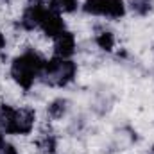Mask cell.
<instances>
[{
  "instance_id": "cell-1",
  "label": "cell",
  "mask_w": 154,
  "mask_h": 154,
  "mask_svg": "<svg viewBox=\"0 0 154 154\" xmlns=\"http://www.w3.org/2000/svg\"><path fill=\"white\" fill-rule=\"evenodd\" d=\"M43 66H45L43 57L32 50H27L22 56L14 57L11 65V75L16 81V84H20L23 90H29L34 84V81L41 75Z\"/></svg>"
},
{
  "instance_id": "cell-2",
  "label": "cell",
  "mask_w": 154,
  "mask_h": 154,
  "mask_svg": "<svg viewBox=\"0 0 154 154\" xmlns=\"http://www.w3.org/2000/svg\"><path fill=\"white\" fill-rule=\"evenodd\" d=\"M34 111L31 108L14 109L7 104L0 108V125L7 134H27L34 125Z\"/></svg>"
},
{
  "instance_id": "cell-3",
  "label": "cell",
  "mask_w": 154,
  "mask_h": 154,
  "mask_svg": "<svg viewBox=\"0 0 154 154\" xmlns=\"http://www.w3.org/2000/svg\"><path fill=\"white\" fill-rule=\"evenodd\" d=\"M75 72L77 66L74 61L63 59V57H54L50 61H45L41 75L45 79V82H48L50 86H66L74 81Z\"/></svg>"
},
{
  "instance_id": "cell-4",
  "label": "cell",
  "mask_w": 154,
  "mask_h": 154,
  "mask_svg": "<svg viewBox=\"0 0 154 154\" xmlns=\"http://www.w3.org/2000/svg\"><path fill=\"white\" fill-rule=\"evenodd\" d=\"M47 9H48V4L45 0H29L25 5V11L22 14V20H20L22 27L27 31H32V29L39 27Z\"/></svg>"
},
{
  "instance_id": "cell-5",
  "label": "cell",
  "mask_w": 154,
  "mask_h": 154,
  "mask_svg": "<svg viewBox=\"0 0 154 154\" xmlns=\"http://www.w3.org/2000/svg\"><path fill=\"white\" fill-rule=\"evenodd\" d=\"M39 29H41L47 36H50V38H57L59 34H63V32H65V22H63V18H61V13L54 11V9L48 5L47 13H45V16H43V20H41V23H39Z\"/></svg>"
},
{
  "instance_id": "cell-6",
  "label": "cell",
  "mask_w": 154,
  "mask_h": 154,
  "mask_svg": "<svg viewBox=\"0 0 154 154\" xmlns=\"http://www.w3.org/2000/svg\"><path fill=\"white\" fill-rule=\"evenodd\" d=\"M54 52H56V57L68 59V57L75 52V38H74V34L68 32V31H65L63 34H59V36L56 38Z\"/></svg>"
},
{
  "instance_id": "cell-7",
  "label": "cell",
  "mask_w": 154,
  "mask_h": 154,
  "mask_svg": "<svg viewBox=\"0 0 154 154\" xmlns=\"http://www.w3.org/2000/svg\"><path fill=\"white\" fill-rule=\"evenodd\" d=\"M125 14V5H124V0H108L106 4V11H104V16L108 18H113L118 20Z\"/></svg>"
},
{
  "instance_id": "cell-8",
  "label": "cell",
  "mask_w": 154,
  "mask_h": 154,
  "mask_svg": "<svg viewBox=\"0 0 154 154\" xmlns=\"http://www.w3.org/2000/svg\"><path fill=\"white\" fill-rule=\"evenodd\" d=\"M48 5L57 13H74L79 5L77 0H50Z\"/></svg>"
},
{
  "instance_id": "cell-9",
  "label": "cell",
  "mask_w": 154,
  "mask_h": 154,
  "mask_svg": "<svg viewBox=\"0 0 154 154\" xmlns=\"http://www.w3.org/2000/svg\"><path fill=\"white\" fill-rule=\"evenodd\" d=\"M106 4H108V0H84L82 9L86 13H90V14H100V16H104Z\"/></svg>"
},
{
  "instance_id": "cell-10",
  "label": "cell",
  "mask_w": 154,
  "mask_h": 154,
  "mask_svg": "<svg viewBox=\"0 0 154 154\" xmlns=\"http://www.w3.org/2000/svg\"><path fill=\"white\" fill-rule=\"evenodd\" d=\"M65 113H66V100L63 99H57L48 106V115L52 118H61Z\"/></svg>"
},
{
  "instance_id": "cell-11",
  "label": "cell",
  "mask_w": 154,
  "mask_h": 154,
  "mask_svg": "<svg viewBox=\"0 0 154 154\" xmlns=\"http://www.w3.org/2000/svg\"><path fill=\"white\" fill-rule=\"evenodd\" d=\"M95 41H97V45H99L102 50H111V48L115 47V36H113L111 32H108V31L100 32Z\"/></svg>"
},
{
  "instance_id": "cell-12",
  "label": "cell",
  "mask_w": 154,
  "mask_h": 154,
  "mask_svg": "<svg viewBox=\"0 0 154 154\" xmlns=\"http://www.w3.org/2000/svg\"><path fill=\"white\" fill-rule=\"evenodd\" d=\"M151 4H152V0H133V9L138 14H145L151 11Z\"/></svg>"
},
{
  "instance_id": "cell-13",
  "label": "cell",
  "mask_w": 154,
  "mask_h": 154,
  "mask_svg": "<svg viewBox=\"0 0 154 154\" xmlns=\"http://www.w3.org/2000/svg\"><path fill=\"white\" fill-rule=\"evenodd\" d=\"M39 149L45 151V152H54L56 151V140L52 136H45L41 142H39Z\"/></svg>"
},
{
  "instance_id": "cell-14",
  "label": "cell",
  "mask_w": 154,
  "mask_h": 154,
  "mask_svg": "<svg viewBox=\"0 0 154 154\" xmlns=\"http://www.w3.org/2000/svg\"><path fill=\"white\" fill-rule=\"evenodd\" d=\"M0 154H18V151L14 149V145H11L7 142H2L0 143Z\"/></svg>"
},
{
  "instance_id": "cell-15",
  "label": "cell",
  "mask_w": 154,
  "mask_h": 154,
  "mask_svg": "<svg viewBox=\"0 0 154 154\" xmlns=\"http://www.w3.org/2000/svg\"><path fill=\"white\" fill-rule=\"evenodd\" d=\"M4 47H5V36H4V34L0 32V50H2Z\"/></svg>"
},
{
  "instance_id": "cell-16",
  "label": "cell",
  "mask_w": 154,
  "mask_h": 154,
  "mask_svg": "<svg viewBox=\"0 0 154 154\" xmlns=\"http://www.w3.org/2000/svg\"><path fill=\"white\" fill-rule=\"evenodd\" d=\"M0 143H2V136H0Z\"/></svg>"
}]
</instances>
